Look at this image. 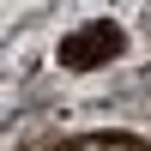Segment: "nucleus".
I'll use <instances>...</instances> for the list:
<instances>
[{
  "label": "nucleus",
  "instance_id": "nucleus-1",
  "mask_svg": "<svg viewBox=\"0 0 151 151\" xmlns=\"http://www.w3.org/2000/svg\"><path fill=\"white\" fill-rule=\"evenodd\" d=\"M115 48H121V30H115V24H91V30L67 36L60 60H67V67H97V60H103V55H115Z\"/></svg>",
  "mask_w": 151,
  "mask_h": 151
},
{
  "label": "nucleus",
  "instance_id": "nucleus-2",
  "mask_svg": "<svg viewBox=\"0 0 151 151\" xmlns=\"http://www.w3.org/2000/svg\"><path fill=\"white\" fill-rule=\"evenodd\" d=\"M60 151H145L139 139H121V133H91V139H73Z\"/></svg>",
  "mask_w": 151,
  "mask_h": 151
}]
</instances>
